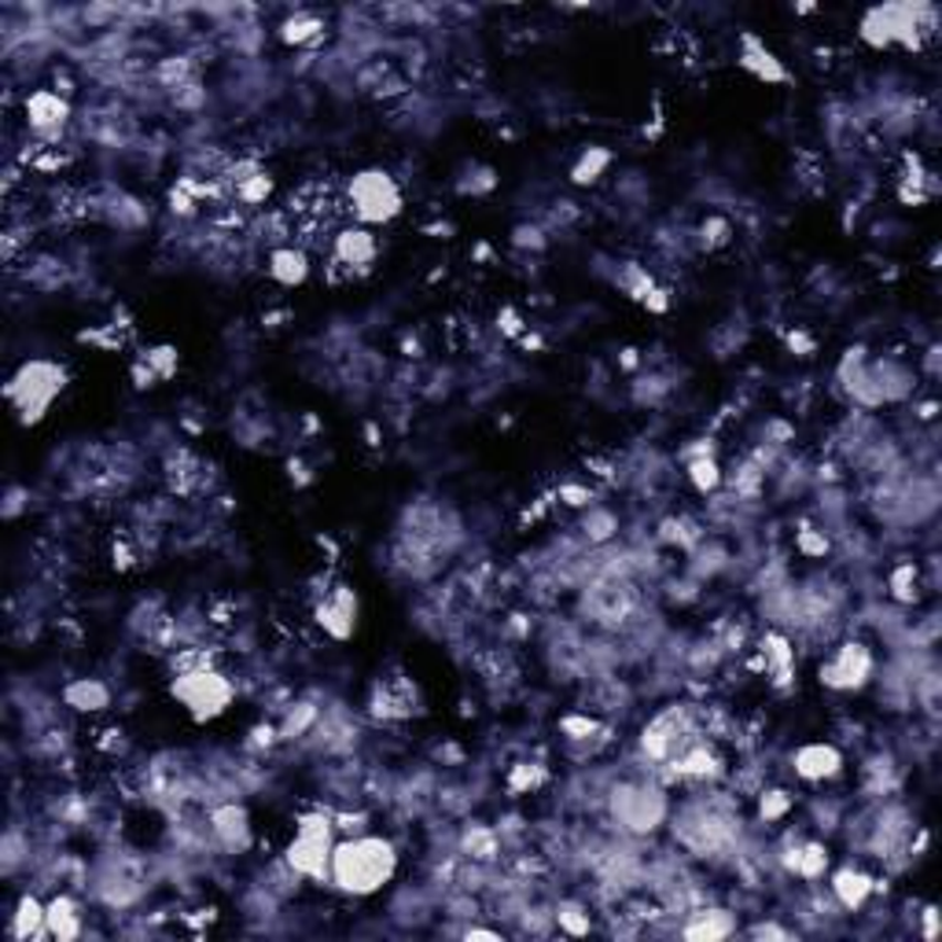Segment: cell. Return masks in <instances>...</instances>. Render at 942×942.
<instances>
[{
	"mask_svg": "<svg viewBox=\"0 0 942 942\" xmlns=\"http://www.w3.org/2000/svg\"><path fill=\"white\" fill-rule=\"evenodd\" d=\"M781 865H784L788 876H799V880L814 884L828 873L832 854L821 839H795V847L781 850Z\"/></svg>",
	"mask_w": 942,
	"mask_h": 942,
	"instance_id": "19",
	"label": "cell"
},
{
	"mask_svg": "<svg viewBox=\"0 0 942 942\" xmlns=\"http://www.w3.org/2000/svg\"><path fill=\"white\" fill-rule=\"evenodd\" d=\"M317 627H321L332 641H350L357 630V615H361V600L350 586H335L324 589V597L317 600Z\"/></svg>",
	"mask_w": 942,
	"mask_h": 942,
	"instance_id": "15",
	"label": "cell"
},
{
	"mask_svg": "<svg viewBox=\"0 0 942 942\" xmlns=\"http://www.w3.org/2000/svg\"><path fill=\"white\" fill-rule=\"evenodd\" d=\"M553 917L567 935H589V928H593V917H589L586 906H578V902H560Z\"/></svg>",
	"mask_w": 942,
	"mask_h": 942,
	"instance_id": "34",
	"label": "cell"
},
{
	"mask_svg": "<svg viewBox=\"0 0 942 942\" xmlns=\"http://www.w3.org/2000/svg\"><path fill=\"white\" fill-rule=\"evenodd\" d=\"M497 321H505V332H509V335H520V332H523V324H520V317H516V313H512V310H505V313H501V317H497Z\"/></svg>",
	"mask_w": 942,
	"mask_h": 942,
	"instance_id": "44",
	"label": "cell"
},
{
	"mask_svg": "<svg viewBox=\"0 0 942 942\" xmlns=\"http://www.w3.org/2000/svg\"><path fill=\"white\" fill-rule=\"evenodd\" d=\"M464 850L471 854V858H494V854H497L494 828H486V825H468V828H464Z\"/></svg>",
	"mask_w": 942,
	"mask_h": 942,
	"instance_id": "36",
	"label": "cell"
},
{
	"mask_svg": "<svg viewBox=\"0 0 942 942\" xmlns=\"http://www.w3.org/2000/svg\"><path fill=\"white\" fill-rule=\"evenodd\" d=\"M836 379L843 394L858 409H884V405L906 402L917 390V372L898 357H869L865 346H850L843 354Z\"/></svg>",
	"mask_w": 942,
	"mask_h": 942,
	"instance_id": "2",
	"label": "cell"
},
{
	"mask_svg": "<svg viewBox=\"0 0 942 942\" xmlns=\"http://www.w3.org/2000/svg\"><path fill=\"white\" fill-rule=\"evenodd\" d=\"M464 935H468V939H490V942H497V939H501L497 931H483V928H468Z\"/></svg>",
	"mask_w": 942,
	"mask_h": 942,
	"instance_id": "45",
	"label": "cell"
},
{
	"mask_svg": "<svg viewBox=\"0 0 942 942\" xmlns=\"http://www.w3.org/2000/svg\"><path fill=\"white\" fill-rule=\"evenodd\" d=\"M751 939H788V931L777 928V924H754V928H751Z\"/></svg>",
	"mask_w": 942,
	"mask_h": 942,
	"instance_id": "43",
	"label": "cell"
},
{
	"mask_svg": "<svg viewBox=\"0 0 942 942\" xmlns=\"http://www.w3.org/2000/svg\"><path fill=\"white\" fill-rule=\"evenodd\" d=\"M795 806V795L784 792V788H770V792L759 795V821L762 825H777V821H784L788 814H792Z\"/></svg>",
	"mask_w": 942,
	"mask_h": 942,
	"instance_id": "32",
	"label": "cell"
},
{
	"mask_svg": "<svg viewBox=\"0 0 942 942\" xmlns=\"http://www.w3.org/2000/svg\"><path fill=\"white\" fill-rule=\"evenodd\" d=\"M85 931V917L82 906L74 902V895H56L49 898V939L71 942Z\"/></svg>",
	"mask_w": 942,
	"mask_h": 942,
	"instance_id": "25",
	"label": "cell"
},
{
	"mask_svg": "<svg viewBox=\"0 0 942 942\" xmlns=\"http://www.w3.org/2000/svg\"><path fill=\"white\" fill-rule=\"evenodd\" d=\"M619 288L627 291L630 299L644 302V299H649V295L655 291V283H652V277H649V272H644L641 266H633V261H627V269L619 272Z\"/></svg>",
	"mask_w": 942,
	"mask_h": 942,
	"instance_id": "37",
	"label": "cell"
},
{
	"mask_svg": "<svg viewBox=\"0 0 942 942\" xmlns=\"http://www.w3.org/2000/svg\"><path fill=\"white\" fill-rule=\"evenodd\" d=\"M317 721H321V710H317L313 704H291L288 710H283L277 732H280V740H299L317 726Z\"/></svg>",
	"mask_w": 942,
	"mask_h": 942,
	"instance_id": "31",
	"label": "cell"
},
{
	"mask_svg": "<svg viewBox=\"0 0 942 942\" xmlns=\"http://www.w3.org/2000/svg\"><path fill=\"white\" fill-rule=\"evenodd\" d=\"M211 836L225 854H247L255 843V825H250L247 806L239 803H222L211 810Z\"/></svg>",
	"mask_w": 942,
	"mask_h": 942,
	"instance_id": "16",
	"label": "cell"
},
{
	"mask_svg": "<svg viewBox=\"0 0 942 942\" xmlns=\"http://www.w3.org/2000/svg\"><path fill=\"white\" fill-rule=\"evenodd\" d=\"M759 660H762V671L770 674L773 688H788V685H792L795 649H792V641H788L781 630H766V633H762V641H759Z\"/></svg>",
	"mask_w": 942,
	"mask_h": 942,
	"instance_id": "21",
	"label": "cell"
},
{
	"mask_svg": "<svg viewBox=\"0 0 942 942\" xmlns=\"http://www.w3.org/2000/svg\"><path fill=\"white\" fill-rule=\"evenodd\" d=\"M887 597L898 600V604H913V600L920 597V571L917 564H898L891 567V575H887Z\"/></svg>",
	"mask_w": 942,
	"mask_h": 942,
	"instance_id": "30",
	"label": "cell"
},
{
	"mask_svg": "<svg viewBox=\"0 0 942 942\" xmlns=\"http://www.w3.org/2000/svg\"><path fill=\"white\" fill-rule=\"evenodd\" d=\"M277 38H280L288 49L313 45V41L324 38V19L313 15V12H295V15H288V19H283V23L277 26Z\"/></svg>",
	"mask_w": 942,
	"mask_h": 942,
	"instance_id": "27",
	"label": "cell"
},
{
	"mask_svg": "<svg viewBox=\"0 0 942 942\" xmlns=\"http://www.w3.org/2000/svg\"><path fill=\"white\" fill-rule=\"evenodd\" d=\"M726 759L718 754L715 743L707 740V732L699 740H693L688 748L677 754V759L666 766V781H682V784H715L726 777Z\"/></svg>",
	"mask_w": 942,
	"mask_h": 942,
	"instance_id": "12",
	"label": "cell"
},
{
	"mask_svg": "<svg viewBox=\"0 0 942 942\" xmlns=\"http://www.w3.org/2000/svg\"><path fill=\"white\" fill-rule=\"evenodd\" d=\"M685 475H688V483H693L696 494H704V497L715 494V490L726 483V471H721V464L715 460L710 449H704V453H696V457H688Z\"/></svg>",
	"mask_w": 942,
	"mask_h": 942,
	"instance_id": "28",
	"label": "cell"
},
{
	"mask_svg": "<svg viewBox=\"0 0 942 942\" xmlns=\"http://www.w3.org/2000/svg\"><path fill=\"white\" fill-rule=\"evenodd\" d=\"M935 26V8L931 4H909V0H891V4H873L865 8L858 19V38L873 52H920L924 38Z\"/></svg>",
	"mask_w": 942,
	"mask_h": 942,
	"instance_id": "3",
	"label": "cell"
},
{
	"mask_svg": "<svg viewBox=\"0 0 942 942\" xmlns=\"http://www.w3.org/2000/svg\"><path fill=\"white\" fill-rule=\"evenodd\" d=\"M144 365L156 372L159 379H170L173 372H178V354H173L170 346H159V350H148L144 354Z\"/></svg>",
	"mask_w": 942,
	"mask_h": 942,
	"instance_id": "39",
	"label": "cell"
},
{
	"mask_svg": "<svg viewBox=\"0 0 942 942\" xmlns=\"http://www.w3.org/2000/svg\"><path fill=\"white\" fill-rule=\"evenodd\" d=\"M269 195H272V178L266 170H258L255 178H247V181L236 184V200L247 203V206H266Z\"/></svg>",
	"mask_w": 942,
	"mask_h": 942,
	"instance_id": "35",
	"label": "cell"
},
{
	"mask_svg": "<svg viewBox=\"0 0 942 942\" xmlns=\"http://www.w3.org/2000/svg\"><path fill=\"white\" fill-rule=\"evenodd\" d=\"M876 674V655L865 641H839L817 666V682L828 693H861Z\"/></svg>",
	"mask_w": 942,
	"mask_h": 942,
	"instance_id": "11",
	"label": "cell"
},
{
	"mask_svg": "<svg viewBox=\"0 0 942 942\" xmlns=\"http://www.w3.org/2000/svg\"><path fill=\"white\" fill-rule=\"evenodd\" d=\"M671 832L685 850L699 854H721L737 839V817L729 814L718 799H693L677 814H671Z\"/></svg>",
	"mask_w": 942,
	"mask_h": 942,
	"instance_id": "5",
	"label": "cell"
},
{
	"mask_svg": "<svg viewBox=\"0 0 942 942\" xmlns=\"http://www.w3.org/2000/svg\"><path fill=\"white\" fill-rule=\"evenodd\" d=\"M379 258V239L372 228L365 225H346L339 228L335 239H332V261L343 266L350 272H361V269H372V261Z\"/></svg>",
	"mask_w": 942,
	"mask_h": 942,
	"instance_id": "17",
	"label": "cell"
},
{
	"mask_svg": "<svg viewBox=\"0 0 942 942\" xmlns=\"http://www.w3.org/2000/svg\"><path fill=\"white\" fill-rule=\"evenodd\" d=\"M608 167H611V151L608 148H586L582 156H578L575 167H571V184H575V189H589V184H597L600 178H604Z\"/></svg>",
	"mask_w": 942,
	"mask_h": 942,
	"instance_id": "29",
	"label": "cell"
},
{
	"mask_svg": "<svg viewBox=\"0 0 942 942\" xmlns=\"http://www.w3.org/2000/svg\"><path fill=\"white\" fill-rule=\"evenodd\" d=\"M402 865L398 843L376 832H354L335 839L332 861H328V884L346 898H372L394 884Z\"/></svg>",
	"mask_w": 942,
	"mask_h": 942,
	"instance_id": "1",
	"label": "cell"
},
{
	"mask_svg": "<svg viewBox=\"0 0 942 942\" xmlns=\"http://www.w3.org/2000/svg\"><path fill=\"white\" fill-rule=\"evenodd\" d=\"M924 920H928V939H935V931H939V928H935V909H928Z\"/></svg>",
	"mask_w": 942,
	"mask_h": 942,
	"instance_id": "46",
	"label": "cell"
},
{
	"mask_svg": "<svg viewBox=\"0 0 942 942\" xmlns=\"http://www.w3.org/2000/svg\"><path fill=\"white\" fill-rule=\"evenodd\" d=\"M266 272H269V280L277 283V288L295 291V288H302V283L310 280L313 261H310V255H306L302 247H295V244L272 247L269 258H266Z\"/></svg>",
	"mask_w": 942,
	"mask_h": 942,
	"instance_id": "20",
	"label": "cell"
},
{
	"mask_svg": "<svg viewBox=\"0 0 942 942\" xmlns=\"http://www.w3.org/2000/svg\"><path fill=\"white\" fill-rule=\"evenodd\" d=\"M15 939H41L49 935V902H41L38 895H23L15 902V913H12V924H8Z\"/></svg>",
	"mask_w": 942,
	"mask_h": 942,
	"instance_id": "24",
	"label": "cell"
},
{
	"mask_svg": "<svg viewBox=\"0 0 942 942\" xmlns=\"http://www.w3.org/2000/svg\"><path fill=\"white\" fill-rule=\"evenodd\" d=\"M170 696L184 715L203 726V721L222 718L236 704V685L222 671H214L211 663V666H195V671H181L170 682Z\"/></svg>",
	"mask_w": 942,
	"mask_h": 942,
	"instance_id": "9",
	"label": "cell"
},
{
	"mask_svg": "<svg viewBox=\"0 0 942 942\" xmlns=\"http://www.w3.org/2000/svg\"><path fill=\"white\" fill-rule=\"evenodd\" d=\"M682 935L693 942H718L737 935V917L721 906H699L688 913V920L682 924Z\"/></svg>",
	"mask_w": 942,
	"mask_h": 942,
	"instance_id": "23",
	"label": "cell"
},
{
	"mask_svg": "<svg viewBox=\"0 0 942 942\" xmlns=\"http://www.w3.org/2000/svg\"><path fill=\"white\" fill-rule=\"evenodd\" d=\"M699 737H704V729L696 721V710L688 704H671L641 729V759L666 770Z\"/></svg>",
	"mask_w": 942,
	"mask_h": 942,
	"instance_id": "10",
	"label": "cell"
},
{
	"mask_svg": "<svg viewBox=\"0 0 942 942\" xmlns=\"http://www.w3.org/2000/svg\"><path fill=\"white\" fill-rule=\"evenodd\" d=\"M67 368L52 357H30L23 361L12 376L4 383V398L12 405L15 420L23 427H38L49 416V409L56 405V398L67 390Z\"/></svg>",
	"mask_w": 942,
	"mask_h": 942,
	"instance_id": "4",
	"label": "cell"
},
{
	"mask_svg": "<svg viewBox=\"0 0 942 942\" xmlns=\"http://www.w3.org/2000/svg\"><path fill=\"white\" fill-rule=\"evenodd\" d=\"M556 497H560L564 505H571V509H589V505H593V490L575 486V483H564L560 490H556Z\"/></svg>",
	"mask_w": 942,
	"mask_h": 942,
	"instance_id": "42",
	"label": "cell"
},
{
	"mask_svg": "<svg viewBox=\"0 0 942 942\" xmlns=\"http://www.w3.org/2000/svg\"><path fill=\"white\" fill-rule=\"evenodd\" d=\"M23 115H26L30 133L38 140H45V144H56L71 122V100L56 89H34V93H26Z\"/></svg>",
	"mask_w": 942,
	"mask_h": 942,
	"instance_id": "14",
	"label": "cell"
},
{
	"mask_svg": "<svg viewBox=\"0 0 942 942\" xmlns=\"http://www.w3.org/2000/svg\"><path fill=\"white\" fill-rule=\"evenodd\" d=\"M332 847H335V814L310 810V814L295 817V836L288 847H283V865H288L291 876L328 884Z\"/></svg>",
	"mask_w": 942,
	"mask_h": 942,
	"instance_id": "6",
	"label": "cell"
},
{
	"mask_svg": "<svg viewBox=\"0 0 942 942\" xmlns=\"http://www.w3.org/2000/svg\"><path fill=\"white\" fill-rule=\"evenodd\" d=\"M545 781V770L542 766H516V770H512V777H509V788L512 792H534V788H538Z\"/></svg>",
	"mask_w": 942,
	"mask_h": 942,
	"instance_id": "40",
	"label": "cell"
},
{
	"mask_svg": "<svg viewBox=\"0 0 942 942\" xmlns=\"http://www.w3.org/2000/svg\"><path fill=\"white\" fill-rule=\"evenodd\" d=\"M828 887H832V898H836V902L847 909V913H858V909L869 902L873 891L880 884H876L873 876L861 869V865H839V869L832 873Z\"/></svg>",
	"mask_w": 942,
	"mask_h": 942,
	"instance_id": "22",
	"label": "cell"
},
{
	"mask_svg": "<svg viewBox=\"0 0 942 942\" xmlns=\"http://www.w3.org/2000/svg\"><path fill=\"white\" fill-rule=\"evenodd\" d=\"M63 704L82 710V715H96V710L111 707V688L104 682H96V677H78V682H71L63 688Z\"/></svg>",
	"mask_w": 942,
	"mask_h": 942,
	"instance_id": "26",
	"label": "cell"
},
{
	"mask_svg": "<svg viewBox=\"0 0 942 942\" xmlns=\"http://www.w3.org/2000/svg\"><path fill=\"white\" fill-rule=\"evenodd\" d=\"M792 773L803 784H828L847 770V754L832 740H806L792 751Z\"/></svg>",
	"mask_w": 942,
	"mask_h": 942,
	"instance_id": "13",
	"label": "cell"
},
{
	"mask_svg": "<svg viewBox=\"0 0 942 942\" xmlns=\"http://www.w3.org/2000/svg\"><path fill=\"white\" fill-rule=\"evenodd\" d=\"M737 63H740V71H748L751 78L762 82V85H788V82H792V71L784 67V60L754 34H740Z\"/></svg>",
	"mask_w": 942,
	"mask_h": 942,
	"instance_id": "18",
	"label": "cell"
},
{
	"mask_svg": "<svg viewBox=\"0 0 942 942\" xmlns=\"http://www.w3.org/2000/svg\"><path fill=\"white\" fill-rule=\"evenodd\" d=\"M582 531H586V538L593 542V545H604V542L615 538L619 520H615V512H608V509H600V505H589V516L582 520Z\"/></svg>",
	"mask_w": 942,
	"mask_h": 942,
	"instance_id": "33",
	"label": "cell"
},
{
	"mask_svg": "<svg viewBox=\"0 0 942 942\" xmlns=\"http://www.w3.org/2000/svg\"><path fill=\"white\" fill-rule=\"evenodd\" d=\"M608 814L630 836H652V832H660L671 821V795L660 784L622 781L611 788Z\"/></svg>",
	"mask_w": 942,
	"mask_h": 942,
	"instance_id": "8",
	"label": "cell"
},
{
	"mask_svg": "<svg viewBox=\"0 0 942 942\" xmlns=\"http://www.w3.org/2000/svg\"><path fill=\"white\" fill-rule=\"evenodd\" d=\"M795 549L806 556V560H825V553H828V538H825V531H799L795 534Z\"/></svg>",
	"mask_w": 942,
	"mask_h": 942,
	"instance_id": "38",
	"label": "cell"
},
{
	"mask_svg": "<svg viewBox=\"0 0 942 942\" xmlns=\"http://www.w3.org/2000/svg\"><path fill=\"white\" fill-rule=\"evenodd\" d=\"M699 236H704L707 247H721V244H729L732 225L726 222V217H707V222L699 225Z\"/></svg>",
	"mask_w": 942,
	"mask_h": 942,
	"instance_id": "41",
	"label": "cell"
},
{
	"mask_svg": "<svg viewBox=\"0 0 942 942\" xmlns=\"http://www.w3.org/2000/svg\"><path fill=\"white\" fill-rule=\"evenodd\" d=\"M346 206H350V214H354V222L365 225V228L390 225L394 217H402V211H405V192H402V184L390 170L365 167V170L350 173Z\"/></svg>",
	"mask_w": 942,
	"mask_h": 942,
	"instance_id": "7",
	"label": "cell"
}]
</instances>
